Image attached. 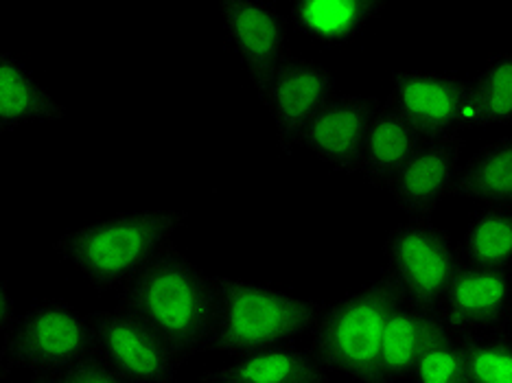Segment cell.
<instances>
[{"instance_id": "obj_1", "label": "cell", "mask_w": 512, "mask_h": 383, "mask_svg": "<svg viewBox=\"0 0 512 383\" xmlns=\"http://www.w3.org/2000/svg\"><path fill=\"white\" fill-rule=\"evenodd\" d=\"M119 309L147 327L184 366L206 353L215 320V285L200 265L167 243L119 289Z\"/></svg>"}, {"instance_id": "obj_2", "label": "cell", "mask_w": 512, "mask_h": 383, "mask_svg": "<svg viewBox=\"0 0 512 383\" xmlns=\"http://www.w3.org/2000/svg\"><path fill=\"white\" fill-rule=\"evenodd\" d=\"M186 219L189 211L173 208L127 211L66 232L53 250L77 268L92 289L112 292L141 272Z\"/></svg>"}, {"instance_id": "obj_3", "label": "cell", "mask_w": 512, "mask_h": 383, "mask_svg": "<svg viewBox=\"0 0 512 383\" xmlns=\"http://www.w3.org/2000/svg\"><path fill=\"white\" fill-rule=\"evenodd\" d=\"M215 320L206 353L243 357L311 333L327 300H311L243 278L213 276Z\"/></svg>"}, {"instance_id": "obj_4", "label": "cell", "mask_w": 512, "mask_h": 383, "mask_svg": "<svg viewBox=\"0 0 512 383\" xmlns=\"http://www.w3.org/2000/svg\"><path fill=\"white\" fill-rule=\"evenodd\" d=\"M399 296L386 274L370 278L355 292L327 300L316 327L311 351L329 373L353 383H377L383 331Z\"/></svg>"}, {"instance_id": "obj_5", "label": "cell", "mask_w": 512, "mask_h": 383, "mask_svg": "<svg viewBox=\"0 0 512 383\" xmlns=\"http://www.w3.org/2000/svg\"><path fill=\"white\" fill-rule=\"evenodd\" d=\"M90 355V320L62 298L40 300L22 311L0 346L9 370H29L33 377H53Z\"/></svg>"}, {"instance_id": "obj_6", "label": "cell", "mask_w": 512, "mask_h": 383, "mask_svg": "<svg viewBox=\"0 0 512 383\" xmlns=\"http://www.w3.org/2000/svg\"><path fill=\"white\" fill-rule=\"evenodd\" d=\"M383 274L399 300L423 311H436L458 270V252L449 232L432 219H405L381 246Z\"/></svg>"}, {"instance_id": "obj_7", "label": "cell", "mask_w": 512, "mask_h": 383, "mask_svg": "<svg viewBox=\"0 0 512 383\" xmlns=\"http://www.w3.org/2000/svg\"><path fill=\"white\" fill-rule=\"evenodd\" d=\"M92 355L132 383H176L182 364L169 348L123 309H99L90 316Z\"/></svg>"}, {"instance_id": "obj_8", "label": "cell", "mask_w": 512, "mask_h": 383, "mask_svg": "<svg viewBox=\"0 0 512 383\" xmlns=\"http://www.w3.org/2000/svg\"><path fill=\"white\" fill-rule=\"evenodd\" d=\"M221 22L232 51L248 73L256 97L263 103L267 86L289 55L287 20L267 0H224Z\"/></svg>"}, {"instance_id": "obj_9", "label": "cell", "mask_w": 512, "mask_h": 383, "mask_svg": "<svg viewBox=\"0 0 512 383\" xmlns=\"http://www.w3.org/2000/svg\"><path fill=\"white\" fill-rule=\"evenodd\" d=\"M388 103L423 141L462 134L469 81L436 71H392Z\"/></svg>"}, {"instance_id": "obj_10", "label": "cell", "mask_w": 512, "mask_h": 383, "mask_svg": "<svg viewBox=\"0 0 512 383\" xmlns=\"http://www.w3.org/2000/svg\"><path fill=\"white\" fill-rule=\"evenodd\" d=\"M335 95L337 79L329 68L307 57H287L263 99L274 119L276 145L285 156L296 152L309 123Z\"/></svg>"}, {"instance_id": "obj_11", "label": "cell", "mask_w": 512, "mask_h": 383, "mask_svg": "<svg viewBox=\"0 0 512 383\" xmlns=\"http://www.w3.org/2000/svg\"><path fill=\"white\" fill-rule=\"evenodd\" d=\"M434 313L453 335L512 324V272L460 263Z\"/></svg>"}, {"instance_id": "obj_12", "label": "cell", "mask_w": 512, "mask_h": 383, "mask_svg": "<svg viewBox=\"0 0 512 383\" xmlns=\"http://www.w3.org/2000/svg\"><path fill=\"white\" fill-rule=\"evenodd\" d=\"M379 106L381 99L375 95H335L309 123L300 138V147L309 149L320 162L342 176H353Z\"/></svg>"}, {"instance_id": "obj_13", "label": "cell", "mask_w": 512, "mask_h": 383, "mask_svg": "<svg viewBox=\"0 0 512 383\" xmlns=\"http://www.w3.org/2000/svg\"><path fill=\"white\" fill-rule=\"evenodd\" d=\"M462 134L423 141L388 184L392 202L407 219H432L440 202L449 197L460 169Z\"/></svg>"}, {"instance_id": "obj_14", "label": "cell", "mask_w": 512, "mask_h": 383, "mask_svg": "<svg viewBox=\"0 0 512 383\" xmlns=\"http://www.w3.org/2000/svg\"><path fill=\"white\" fill-rule=\"evenodd\" d=\"M421 143L423 138L414 132V127L388 101H381L368 127L357 173L368 187L388 189L392 178Z\"/></svg>"}, {"instance_id": "obj_15", "label": "cell", "mask_w": 512, "mask_h": 383, "mask_svg": "<svg viewBox=\"0 0 512 383\" xmlns=\"http://www.w3.org/2000/svg\"><path fill=\"white\" fill-rule=\"evenodd\" d=\"M66 114L18 57L0 49V134L16 132L25 123L62 121Z\"/></svg>"}, {"instance_id": "obj_16", "label": "cell", "mask_w": 512, "mask_h": 383, "mask_svg": "<svg viewBox=\"0 0 512 383\" xmlns=\"http://www.w3.org/2000/svg\"><path fill=\"white\" fill-rule=\"evenodd\" d=\"M213 373L241 383H333L331 373L311 348L294 342L237 357L235 364Z\"/></svg>"}, {"instance_id": "obj_17", "label": "cell", "mask_w": 512, "mask_h": 383, "mask_svg": "<svg viewBox=\"0 0 512 383\" xmlns=\"http://www.w3.org/2000/svg\"><path fill=\"white\" fill-rule=\"evenodd\" d=\"M434 322V311L416 309L403 300L394 305L381 340L377 383H401L412 377Z\"/></svg>"}, {"instance_id": "obj_18", "label": "cell", "mask_w": 512, "mask_h": 383, "mask_svg": "<svg viewBox=\"0 0 512 383\" xmlns=\"http://www.w3.org/2000/svg\"><path fill=\"white\" fill-rule=\"evenodd\" d=\"M451 197L484 206H512V136H499L458 169Z\"/></svg>"}, {"instance_id": "obj_19", "label": "cell", "mask_w": 512, "mask_h": 383, "mask_svg": "<svg viewBox=\"0 0 512 383\" xmlns=\"http://www.w3.org/2000/svg\"><path fill=\"white\" fill-rule=\"evenodd\" d=\"M386 3L375 0H300L289 9L294 27L322 44L353 40L368 20L379 18Z\"/></svg>"}, {"instance_id": "obj_20", "label": "cell", "mask_w": 512, "mask_h": 383, "mask_svg": "<svg viewBox=\"0 0 512 383\" xmlns=\"http://www.w3.org/2000/svg\"><path fill=\"white\" fill-rule=\"evenodd\" d=\"M456 252L462 265L486 270H510L512 206H482L469 219Z\"/></svg>"}, {"instance_id": "obj_21", "label": "cell", "mask_w": 512, "mask_h": 383, "mask_svg": "<svg viewBox=\"0 0 512 383\" xmlns=\"http://www.w3.org/2000/svg\"><path fill=\"white\" fill-rule=\"evenodd\" d=\"M512 123V55L499 53L469 81L464 127Z\"/></svg>"}, {"instance_id": "obj_22", "label": "cell", "mask_w": 512, "mask_h": 383, "mask_svg": "<svg viewBox=\"0 0 512 383\" xmlns=\"http://www.w3.org/2000/svg\"><path fill=\"white\" fill-rule=\"evenodd\" d=\"M467 383H512V324L458 335Z\"/></svg>"}, {"instance_id": "obj_23", "label": "cell", "mask_w": 512, "mask_h": 383, "mask_svg": "<svg viewBox=\"0 0 512 383\" xmlns=\"http://www.w3.org/2000/svg\"><path fill=\"white\" fill-rule=\"evenodd\" d=\"M412 383H467L458 335L449 333L436 318L412 373Z\"/></svg>"}, {"instance_id": "obj_24", "label": "cell", "mask_w": 512, "mask_h": 383, "mask_svg": "<svg viewBox=\"0 0 512 383\" xmlns=\"http://www.w3.org/2000/svg\"><path fill=\"white\" fill-rule=\"evenodd\" d=\"M46 379H49V383H132L108 364H103L97 355L81 359V362L64 368L62 373Z\"/></svg>"}, {"instance_id": "obj_25", "label": "cell", "mask_w": 512, "mask_h": 383, "mask_svg": "<svg viewBox=\"0 0 512 383\" xmlns=\"http://www.w3.org/2000/svg\"><path fill=\"white\" fill-rule=\"evenodd\" d=\"M14 320H16L14 298H11L9 287L5 285L3 278H0V335H5L9 331Z\"/></svg>"}, {"instance_id": "obj_26", "label": "cell", "mask_w": 512, "mask_h": 383, "mask_svg": "<svg viewBox=\"0 0 512 383\" xmlns=\"http://www.w3.org/2000/svg\"><path fill=\"white\" fill-rule=\"evenodd\" d=\"M176 383H184V381H176ZM195 383H241V381L219 377V375H215V373H208V375H204L200 381H195Z\"/></svg>"}, {"instance_id": "obj_27", "label": "cell", "mask_w": 512, "mask_h": 383, "mask_svg": "<svg viewBox=\"0 0 512 383\" xmlns=\"http://www.w3.org/2000/svg\"><path fill=\"white\" fill-rule=\"evenodd\" d=\"M11 375V370L7 368V364L3 362V357H0V379H5Z\"/></svg>"}, {"instance_id": "obj_28", "label": "cell", "mask_w": 512, "mask_h": 383, "mask_svg": "<svg viewBox=\"0 0 512 383\" xmlns=\"http://www.w3.org/2000/svg\"><path fill=\"white\" fill-rule=\"evenodd\" d=\"M27 383H49V379H46V377H33V379L27 381Z\"/></svg>"}]
</instances>
